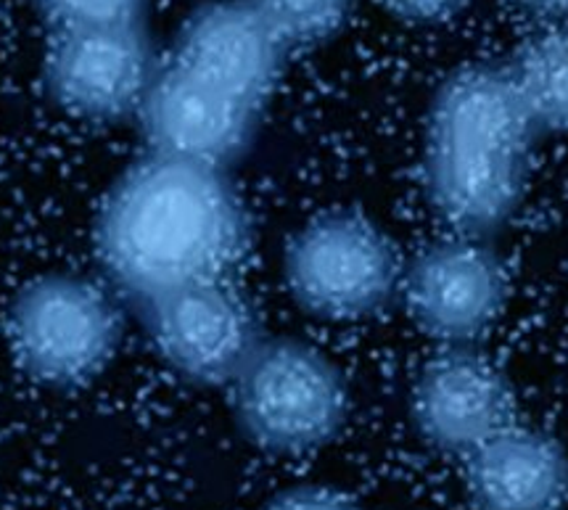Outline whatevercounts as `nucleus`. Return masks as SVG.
Returning <instances> with one entry per match:
<instances>
[{"instance_id":"obj_1","label":"nucleus","mask_w":568,"mask_h":510,"mask_svg":"<svg viewBox=\"0 0 568 510\" xmlns=\"http://www.w3.org/2000/svg\"><path fill=\"white\" fill-rule=\"evenodd\" d=\"M252 241V215L223 170L159 154L122 172L95 220V254L109 286L141 309L231 280Z\"/></svg>"},{"instance_id":"obj_2","label":"nucleus","mask_w":568,"mask_h":510,"mask_svg":"<svg viewBox=\"0 0 568 510\" xmlns=\"http://www.w3.org/2000/svg\"><path fill=\"white\" fill-rule=\"evenodd\" d=\"M542 125L510 64L455 69L426 122L424 185L434 212L463 236H489L513 217Z\"/></svg>"},{"instance_id":"obj_3","label":"nucleus","mask_w":568,"mask_h":510,"mask_svg":"<svg viewBox=\"0 0 568 510\" xmlns=\"http://www.w3.org/2000/svg\"><path fill=\"white\" fill-rule=\"evenodd\" d=\"M6 339L34 381L72 389L109 368L122 341V313L95 280L69 273L32 278L6 309Z\"/></svg>"},{"instance_id":"obj_4","label":"nucleus","mask_w":568,"mask_h":510,"mask_svg":"<svg viewBox=\"0 0 568 510\" xmlns=\"http://www.w3.org/2000/svg\"><path fill=\"white\" fill-rule=\"evenodd\" d=\"M231 402L248 442L275 455L328 445L349 416L342 370L296 339H265L231 384Z\"/></svg>"},{"instance_id":"obj_5","label":"nucleus","mask_w":568,"mask_h":510,"mask_svg":"<svg viewBox=\"0 0 568 510\" xmlns=\"http://www.w3.org/2000/svg\"><path fill=\"white\" fill-rule=\"evenodd\" d=\"M402 273L392 238L357 212L310 220L283 259L291 296L325 320H363L386 309L399 294Z\"/></svg>"},{"instance_id":"obj_6","label":"nucleus","mask_w":568,"mask_h":510,"mask_svg":"<svg viewBox=\"0 0 568 510\" xmlns=\"http://www.w3.org/2000/svg\"><path fill=\"white\" fill-rule=\"evenodd\" d=\"M159 67L145 24L53 32L43 82L64 112L114 122L138 116Z\"/></svg>"},{"instance_id":"obj_7","label":"nucleus","mask_w":568,"mask_h":510,"mask_svg":"<svg viewBox=\"0 0 568 510\" xmlns=\"http://www.w3.org/2000/svg\"><path fill=\"white\" fill-rule=\"evenodd\" d=\"M143 318L162 360L199 386H231L265 344L260 315L231 280L168 296Z\"/></svg>"},{"instance_id":"obj_8","label":"nucleus","mask_w":568,"mask_h":510,"mask_svg":"<svg viewBox=\"0 0 568 510\" xmlns=\"http://www.w3.org/2000/svg\"><path fill=\"white\" fill-rule=\"evenodd\" d=\"M138 120L149 154L225 172L254 143L262 112L168 59Z\"/></svg>"},{"instance_id":"obj_9","label":"nucleus","mask_w":568,"mask_h":510,"mask_svg":"<svg viewBox=\"0 0 568 510\" xmlns=\"http://www.w3.org/2000/svg\"><path fill=\"white\" fill-rule=\"evenodd\" d=\"M399 296L420 330L449 347H468L503 313L508 275L479 238H447L405 267Z\"/></svg>"},{"instance_id":"obj_10","label":"nucleus","mask_w":568,"mask_h":510,"mask_svg":"<svg viewBox=\"0 0 568 510\" xmlns=\"http://www.w3.org/2000/svg\"><path fill=\"white\" fill-rule=\"evenodd\" d=\"M288 53L254 0H210L180 27L170 59L265 112Z\"/></svg>"},{"instance_id":"obj_11","label":"nucleus","mask_w":568,"mask_h":510,"mask_svg":"<svg viewBox=\"0 0 568 510\" xmlns=\"http://www.w3.org/2000/svg\"><path fill=\"white\" fill-rule=\"evenodd\" d=\"M410 416L426 445L468 458L513 426L516 395L495 360L468 347H449L420 370Z\"/></svg>"},{"instance_id":"obj_12","label":"nucleus","mask_w":568,"mask_h":510,"mask_svg":"<svg viewBox=\"0 0 568 510\" xmlns=\"http://www.w3.org/2000/svg\"><path fill=\"white\" fill-rule=\"evenodd\" d=\"M466 492L476 510H560L568 455L550 434L513 424L468 455Z\"/></svg>"},{"instance_id":"obj_13","label":"nucleus","mask_w":568,"mask_h":510,"mask_svg":"<svg viewBox=\"0 0 568 510\" xmlns=\"http://www.w3.org/2000/svg\"><path fill=\"white\" fill-rule=\"evenodd\" d=\"M508 64L542 130H568V27L529 38Z\"/></svg>"},{"instance_id":"obj_14","label":"nucleus","mask_w":568,"mask_h":510,"mask_svg":"<svg viewBox=\"0 0 568 510\" xmlns=\"http://www.w3.org/2000/svg\"><path fill=\"white\" fill-rule=\"evenodd\" d=\"M291 51L334 40L349 22L355 0H254Z\"/></svg>"},{"instance_id":"obj_15","label":"nucleus","mask_w":568,"mask_h":510,"mask_svg":"<svg viewBox=\"0 0 568 510\" xmlns=\"http://www.w3.org/2000/svg\"><path fill=\"white\" fill-rule=\"evenodd\" d=\"M53 32L143 24L149 0H32Z\"/></svg>"},{"instance_id":"obj_16","label":"nucleus","mask_w":568,"mask_h":510,"mask_svg":"<svg viewBox=\"0 0 568 510\" xmlns=\"http://www.w3.org/2000/svg\"><path fill=\"white\" fill-rule=\"evenodd\" d=\"M392 17L410 24H442L457 17L468 0H376Z\"/></svg>"},{"instance_id":"obj_17","label":"nucleus","mask_w":568,"mask_h":510,"mask_svg":"<svg viewBox=\"0 0 568 510\" xmlns=\"http://www.w3.org/2000/svg\"><path fill=\"white\" fill-rule=\"evenodd\" d=\"M265 510H363L355 500L336 489L325 487H296L281 492L265 506Z\"/></svg>"},{"instance_id":"obj_18","label":"nucleus","mask_w":568,"mask_h":510,"mask_svg":"<svg viewBox=\"0 0 568 510\" xmlns=\"http://www.w3.org/2000/svg\"><path fill=\"white\" fill-rule=\"evenodd\" d=\"M510 3L537 19H550V22L568 19V0H510Z\"/></svg>"}]
</instances>
